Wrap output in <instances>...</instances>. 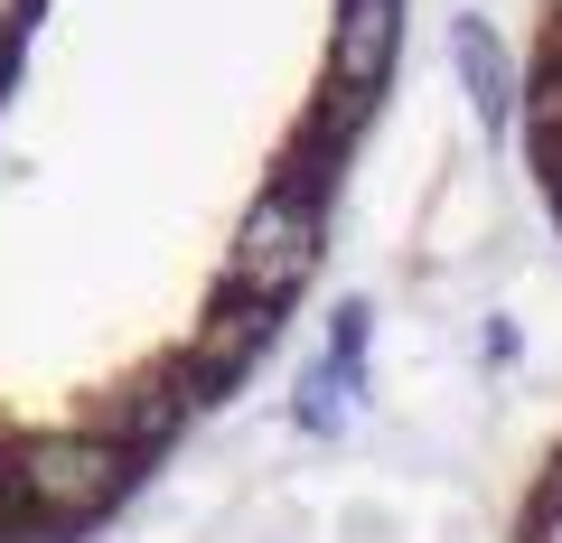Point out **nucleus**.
I'll return each instance as SVG.
<instances>
[{
    "instance_id": "nucleus-2",
    "label": "nucleus",
    "mask_w": 562,
    "mask_h": 543,
    "mask_svg": "<svg viewBox=\"0 0 562 543\" xmlns=\"http://www.w3.org/2000/svg\"><path fill=\"white\" fill-rule=\"evenodd\" d=\"M516 160L535 188L543 225L562 235V0H535L525 20V57H516Z\"/></svg>"
},
{
    "instance_id": "nucleus-3",
    "label": "nucleus",
    "mask_w": 562,
    "mask_h": 543,
    "mask_svg": "<svg viewBox=\"0 0 562 543\" xmlns=\"http://www.w3.org/2000/svg\"><path fill=\"white\" fill-rule=\"evenodd\" d=\"M506 543H562V431L535 450V468H525L516 506H506Z\"/></svg>"
},
{
    "instance_id": "nucleus-1",
    "label": "nucleus",
    "mask_w": 562,
    "mask_h": 543,
    "mask_svg": "<svg viewBox=\"0 0 562 543\" xmlns=\"http://www.w3.org/2000/svg\"><path fill=\"white\" fill-rule=\"evenodd\" d=\"M413 0H0V543H94L262 375Z\"/></svg>"
}]
</instances>
